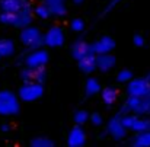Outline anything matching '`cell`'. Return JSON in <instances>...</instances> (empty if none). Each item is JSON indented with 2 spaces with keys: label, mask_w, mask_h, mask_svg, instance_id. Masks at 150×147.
Here are the masks:
<instances>
[{
  "label": "cell",
  "mask_w": 150,
  "mask_h": 147,
  "mask_svg": "<svg viewBox=\"0 0 150 147\" xmlns=\"http://www.w3.org/2000/svg\"><path fill=\"white\" fill-rule=\"evenodd\" d=\"M106 131H108V134H109L114 140H117V141L124 140L125 136H127V128L122 125L120 115H117V117H114V118L109 119V122H108V125H106Z\"/></svg>",
  "instance_id": "7"
},
{
  "label": "cell",
  "mask_w": 150,
  "mask_h": 147,
  "mask_svg": "<svg viewBox=\"0 0 150 147\" xmlns=\"http://www.w3.org/2000/svg\"><path fill=\"white\" fill-rule=\"evenodd\" d=\"M118 1H120V0H112V1H111V4H109V6H108V7H106V12H108V10H109V9H111V7H114V6H115V4H117V3H118Z\"/></svg>",
  "instance_id": "32"
},
{
  "label": "cell",
  "mask_w": 150,
  "mask_h": 147,
  "mask_svg": "<svg viewBox=\"0 0 150 147\" xmlns=\"http://www.w3.org/2000/svg\"><path fill=\"white\" fill-rule=\"evenodd\" d=\"M21 109L19 99L10 90H1L0 92V115H16Z\"/></svg>",
  "instance_id": "2"
},
{
  "label": "cell",
  "mask_w": 150,
  "mask_h": 147,
  "mask_svg": "<svg viewBox=\"0 0 150 147\" xmlns=\"http://www.w3.org/2000/svg\"><path fill=\"white\" fill-rule=\"evenodd\" d=\"M35 15L40 19H48L51 16V12H50V9H48V6L45 3H42V4H38L35 7Z\"/></svg>",
  "instance_id": "26"
},
{
  "label": "cell",
  "mask_w": 150,
  "mask_h": 147,
  "mask_svg": "<svg viewBox=\"0 0 150 147\" xmlns=\"http://www.w3.org/2000/svg\"><path fill=\"white\" fill-rule=\"evenodd\" d=\"M100 92V83L98 79H95V77H89L88 80H86V83H85V95L88 96V98H91V96H95L96 93H99Z\"/></svg>",
  "instance_id": "18"
},
{
  "label": "cell",
  "mask_w": 150,
  "mask_h": 147,
  "mask_svg": "<svg viewBox=\"0 0 150 147\" xmlns=\"http://www.w3.org/2000/svg\"><path fill=\"white\" fill-rule=\"evenodd\" d=\"M0 58H1V57H0Z\"/></svg>",
  "instance_id": "37"
},
{
  "label": "cell",
  "mask_w": 150,
  "mask_h": 147,
  "mask_svg": "<svg viewBox=\"0 0 150 147\" xmlns=\"http://www.w3.org/2000/svg\"><path fill=\"white\" fill-rule=\"evenodd\" d=\"M89 119H91V124H92V125H95V127H100V125L103 124V118H102V115L98 114V112H95V114L89 115Z\"/></svg>",
  "instance_id": "29"
},
{
  "label": "cell",
  "mask_w": 150,
  "mask_h": 147,
  "mask_svg": "<svg viewBox=\"0 0 150 147\" xmlns=\"http://www.w3.org/2000/svg\"><path fill=\"white\" fill-rule=\"evenodd\" d=\"M105 136H108V131H106V130L100 133V134H99V137H100V139H102V137H105Z\"/></svg>",
  "instance_id": "33"
},
{
  "label": "cell",
  "mask_w": 150,
  "mask_h": 147,
  "mask_svg": "<svg viewBox=\"0 0 150 147\" xmlns=\"http://www.w3.org/2000/svg\"><path fill=\"white\" fill-rule=\"evenodd\" d=\"M100 96H102V102L109 106V105H112V103L117 100L118 93H117V89H115V88L108 86V88H105V89L100 90Z\"/></svg>",
  "instance_id": "20"
},
{
  "label": "cell",
  "mask_w": 150,
  "mask_h": 147,
  "mask_svg": "<svg viewBox=\"0 0 150 147\" xmlns=\"http://www.w3.org/2000/svg\"><path fill=\"white\" fill-rule=\"evenodd\" d=\"M92 48H93V52L95 54H105V52H111L112 49L115 48V41L114 38L105 35L99 38L96 42L92 44Z\"/></svg>",
  "instance_id": "11"
},
{
  "label": "cell",
  "mask_w": 150,
  "mask_h": 147,
  "mask_svg": "<svg viewBox=\"0 0 150 147\" xmlns=\"http://www.w3.org/2000/svg\"><path fill=\"white\" fill-rule=\"evenodd\" d=\"M21 42L29 49H37L44 45V34L35 26H25L21 31Z\"/></svg>",
  "instance_id": "1"
},
{
  "label": "cell",
  "mask_w": 150,
  "mask_h": 147,
  "mask_svg": "<svg viewBox=\"0 0 150 147\" xmlns=\"http://www.w3.org/2000/svg\"><path fill=\"white\" fill-rule=\"evenodd\" d=\"M131 131H134V133H140V131H146V130H150V122L149 119H144V118H136V121L133 122V125H131V128H130Z\"/></svg>",
  "instance_id": "21"
},
{
  "label": "cell",
  "mask_w": 150,
  "mask_h": 147,
  "mask_svg": "<svg viewBox=\"0 0 150 147\" xmlns=\"http://www.w3.org/2000/svg\"><path fill=\"white\" fill-rule=\"evenodd\" d=\"M149 90H150V85H149V82H147V79H142V77L134 79L133 77L128 82V85H127V93H128V96H137V98H140V96L146 95Z\"/></svg>",
  "instance_id": "6"
},
{
  "label": "cell",
  "mask_w": 150,
  "mask_h": 147,
  "mask_svg": "<svg viewBox=\"0 0 150 147\" xmlns=\"http://www.w3.org/2000/svg\"><path fill=\"white\" fill-rule=\"evenodd\" d=\"M32 22V9H31V4L21 9L19 12H15L13 13V26L16 28H25L28 25H31Z\"/></svg>",
  "instance_id": "9"
},
{
  "label": "cell",
  "mask_w": 150,
  "mask_h": 147,
  "mask_svg": "<svg viewBox=\"0 0 150 147\" xmlns=\"http://www.w3.org/2000/svg\"><path fill=\"white\" fill-rule=\"evenodd\" d=\"M73 119H74V122H76L77 125H83V124H86V122L89 121V112L85 111V109H79V111L74 112Z\"/></svg>",
  "instance_id": "23"
},
{
  "label": "cell",
  "mask_w": 150,
  "mask_h": 147,
  "mask_svg": "<svg viewBox=\"0 0 150 147\" xmlns=\"http://www.w3.org/2000/svg\"><path fill=\"white\" fill-rule=\"evenodd\" d=\"M77 64H79V69L83 71V73H92L96 70V54H89L80 60H77Z\"/></svg>",
  "instance_id": "14"
},
{
  "label": "cell",
  "mask_w": 150,
  "mask_h": 147,
  "mask_svg": "<svg viewBox=\"0 0 150 147\" xmlns=\"http://www.w3.org/2000/svg\"><path fill=\"white\" fill-rule=\"evenodd\" d=\"M15 54V42L9 38L0 40V57H12Z\"/></svg>",
  "instance_id": "19"
},
{
  "label": "cell",
  "mask_w": 150,
  "mask_h": 147,
  "mask_svg": "<svg viewBox=\"0 0 150 147\" xmlns=\"http://www.w3.org/2000/svg\"><path fill=\"white\" fill-rule=\"evenodd\" d=\"M21 79L25 82H34V70L31 67H25L22 71H21Z\"/></svg>",
  "instance_id": "28"
},
{
  "label": "cell",
  "mask_w": 150,
  "mask_h": 147,
  "mask_svg": "<svg viewBox=\"0 0 150 147\" xmlns=\"http://www.w3.org/2000/svg\"><path fill=\"white\" fill-rule=\"evenodd\" d=\"M64 44V31L60 26H51L44 34V45L50 48H58Z\"/></svg>",
  "instance_id": "4"
},
{
  "label": "cell",
  "mask_w": 150,
  "mask_h": 147,
  "mask_svg": "<svg viewBox=\"0 0 150 147\" xmlns=\"http://www.w3.org/2000/svg\"><path fill=\"white\" fill-rule=\"evenodd\" d=\"M70 28H71L73 32H77L79 34V32H82L85 29V20L80 19V18H76V19H73L70 22Z\"/></svg>",
  "instance_id": "27"
},
{
  "label": "cell",
  "mask_w": 150,
  "mask_h": 147,
  "mask_svg": "<svg viewBox=\"0 0 150 147\" xmlns=\"http://www.w3.org/2000/svg\"><path fill=\"white\" fill-rule=\"evenodd\" d=\"M134 114L139 115V117H140V115H147V114H150V90L146 95L140 96L139 105H137Z\"/></svg>",
  "instance_id": "17"
},
{
  "label": "cell",
  "mask_w": 150,
  "mask_h": 147,
  "mask_svg": "<svg viewBox=\"0 0 150 147\" xmlns=\"http://www.w3.org/2000/svg\"><path fill=\"white\" fill-rule=\"evenodd\" d=\"M10 130V125H7V124H1L0 125V131H3V133H7Z\"/></svg>",
  "instance_id": "31"
},
{
  "label": "cell",
  "mask_w": 150,
  "mask_h": 147,
  "mask_svg": "<svg viewBox=\"0 0 150 147\" xmlns=\"http://www.w3.org/2000/svg\"><path fill=\"white\" fill-rule=\"evenodd\" d=\"M130 144L134 147H150V130L136 133V136L131 139Z\"/></svg>",
  "instance_id": "16"
},
{
  "label": "cell",
  "mask_w": 150,
  "mask_h": 147,
  "mask_svg": "<svg viewBox=\"0 0 150 147\" xmlns=\"http://www.w3.org/2000/svg\"><path fill=\"white\" fill-rule=\"evenodd\" d=\"M29 6L28 0H0V10L1 12H19L21 9Z\"/></svg>",
  "instance_id": "12"
},
{
  "label": "cell",
  "mask_w": 150,
  "mask_h": 147,
  "mask_svg": "<svg viewBox=\"0 0 150 147\" xmlns=\"http://www.w3.org/2000/svg\"><path fill=\"white\" fill-rule=\"evenodd\" d=\"M146 79H147V82H149V85H150V74L147 76V77H146Z\"/></svg>",
  "instance_id": "35"
},
{
  "label": "cell",
  "mask_w": 150,
  "mask_h": 147,
  "mask_svg": "<svg viewBox=\"0 0 150 147\" xmlns=\"http://www.w3.org/2000/svg\"><path fill=\"white\" fill-rule=\"evenodd\" d=\"M89 54H95L93 52V48H92V44H88L86 41L83 40H77L73 42L71 45V55L74 60H80Z\"/></svg>",
  "instance_id": "10"
},
{
  "label": "cell",
  "mask_w": 150,
  "mask_h": 147,
  "mask_svg": "<svg viewBox=\"0 0 150 147\" xmlns=\"http://www.w3.org/2000/svg\"><path fill=\"white\" fill-rule=\"evenodd\" d=\"M86 143V133L82 128V125H74L67 136V144L70 147H82Z\"/></svg>",
  "instance_id": "8"
},
{
  "label": "cell",
  "mask_w": 150,
  "mask_h": 147,
  "mask_svg": "<svg viewBox=\"0 0 150 147\" xmlns=\"http://www.w3.org/2000/svg\"><path fill=\"white\" fill-rule=\"evenodd\" d=\"M44 3L48 6L51 15L60 18V16H64L66 15V0H44Z\"/></svg>",
  "instance_id": "15"
},
{
  "label": "cell",
  "mask_w": 150,
  "mask_h": 147,
  "mask_svg": "<svg viewBox=\"0 0 150 147\" xmlns=\"http://www.w3.org/2000/svg\"><path fill=\"white\" fill-rule=\"evenodd\" d=\"M48 63V52L45 49L37 48L32 49V52H29L25 57V66L31 67V69H37L41 66H45Z\"/></svg>",
  "instance_id": "5"
},
{
  "label": "cell",
  "mask_w": 150,
  "mask_h": 147,
  "mask_svg": "<svg viewBox=\"0 0 150 147\" xmlns=\"http://www.w3.org/2000/svg\"><path fill=\"white\" fill-rule=\"evenodd\" d=\"M32 70H34V82H38V83L44 85V82L47 79L45 66H41V67H37V69H32Z\"/></svg>",
  "instance_id": "24"
},
{
  "label": "cell",
  "mask_w": 150,
  "mask_h": 147,
  "mask_svg": "<svg viewBox=\"0 0 150 147\" xmlns=\"http://www.w3.org/2000/svg\"><path fill=\"white\" fill-rule=\"evenodd\" d=\"M115 66V57L111 55L109 52H105V54H96V69L106 73L109 71L112 67Z\"/></svg>",
  "instance_id": "13"
},
{
  "label": "cell",
  "mask_w": 150,
  "mask_h": 147,
  "mask_svg": "<svg viewBox=\"0 0 150 147\" xmlns=\"http://www.w3.org/2000/svg\"><path fill=\"white\" fill-rule=\"evenodd\" d=\"M83 1H85V0H73V3H74V4H82Z\"/></svg>",
  "instance_id": "34"
},
{
  "label": "cell",
  "mask_w": 150,
  "mask_h": 147,
  "mask_svg": "<svg viewBox=\"0 0 150 147\" xmlns=\"http://www.w3.org/2000/svg\"><path fill=\"white\" fill-rule=\"evenodd\" d=\"M42 95H44V85L38 82H25L18 92V96L23 102L38 100Z\"/></svg>",
  "instance_id": "3"
},
{
  "label": "cell",
  "mask_w": 150,
  "mask_h": 147,
  "mask_svg": "<svg viewBox=\"0 0 150 147\" xmlns=\"http://www.w3.org/2000/svg\"><path fill=\"white\" fill-rule=\"evenodd\" d=\"M133 42H134L136 47H143V45H144V38H143L142 35H134Z\"/></svg>",
  "instance_id": "30"
},
{
  "label": "cell",
  "mask_w": 150,
  "mask_h": 147,
  "mask_svg": "<svg viewBox=\"0 0 150 147\" xmlns=\"http://www.w3.org/2000/svg\"><path fill=\"white\" fill-rule=\"evenodd\" d=\"M133 77H134L133 71L128 69H124V70H120V73L117 74V82L118 83H128Z\"/></svg>",
  "instance_id": "25"
},
{
  "label": "cell",
  "mask_w": 150,
  "mask_h": 147,
  "mask_svg": "<svg viewBox=\"0 0 150 147\" xmlns=\"http://www.w3.org/2000/svg\"><path fill=\"white\" fill-rule=\"evenodd\" d=\"M149 122H150V119H149Z\"/></svg>",
  "instance_id": "36"
},
{
  "label": "cell",
  "mask_w": 150,
  "mask_h": 147,
  "mask_svg": "<svg viewBox=\"0 0 150 147\" xmlns=\"http://www.w3.org/2000/svg\"><path fill=\"white\" fill-rule=\"evenodd\" d=\"M29 144H31L32 147H52V146H54V141H52V140H50L48 137L40 136V137L32 139Z\"/></svg>",
  "instance_id": "22"
}]
</instances>
